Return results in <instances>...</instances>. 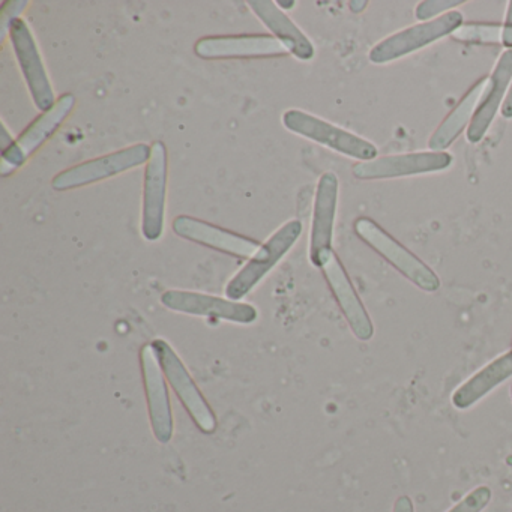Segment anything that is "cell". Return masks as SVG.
<instances>
[{
	"label": "cell",
	"instance_id": "16",
	"mask_svg": "<svg viewBox=\"0 0 512 512\" xmlns=\"http://www.w3.org/2000/svg\"><path fill=\"white\" fill-rule=\"evenodd\" d=\"M338 191H340V182L337 175L332 172L322 175L317 184L313 223H311L310 260L313 265L323 253L332 250Z\"/></svg>",
	"mask_w": 512,
	"mask_h": 512
},
{
	"label": "cell",
	"instance_id": "5",
	"mask_svg": "<svg viewBox=\"0 0 512 512\" xmlns=\"http://www.w3.org/2000/svg\"><path fill=\"white\" fill-rule=\"evenodd\" d=\"M149 158H151V146L137 143V145L128 146L121 151L86 161V163L58 173L53 178L52 187L56 191H68L97 184L104 179L113 178V176L143 166L148 163Z\"/></svg>",
	"mask_w": 512,
	"mask_h": 512
},
{
	"label": "cell",
	"instance_id": "29",
	"mask_svg": "<svg viewBox=\"0 0 512 512\" xmlns=\"http://www.w3.org/2000/svg\"><path fill=\"white\" fill-rule=\"evenodd\" d=\"M367 5V2H350V10L353 13H361V11H364V8H367Z\"/></svg>",
	"mask_w": 512,
	"mask_h": 512
},
{
	"label": "cell",
	"instance_id": "30",
	"mask_svg": "<svg viewBox=\"0 0 512 512\" xmlns=\"http://www.w3.org/2000/svg\"><path fill=\"white\" fill-rule=\"evenodd\" d=\"M278 7H289V10H290V7H293V5H295V2H278Z\"/></svg>",
	"mask_w": 512,
	"mask_h": 512
},
{
	"label": "cell",
	"instance_id": "24",
	"mask_svg": "<svg viewBox=\"0 0 512 512\" xmlns=\"http://www.w3.org/2000/svg\"><path fill=\"white\" fill-rule=\"evenodd\" d=\"M28 4V0H10V2H5L4 7H2V13H0V29H2L0 40L5 41L7 35L10 34L11 26L17 20H20L19 16L26 10Z\"/></svg>",
	"mask_w": 512,
	"mask_h": 512
},
{
	"label": "cell",
	"instance_id": "14",
	"mask_svg": "<svg viewBox=\"0 0 512 512\" xmlns=\"http://www.w3.org/2000/svg\"><path fill=\"white\" fill-rule=\"evenodd\" d=\"M143 385L148 398L149 419L155 439L160 443H169L173 437V415L169 392L164 382L163 370L158 362L152 344H146L140 352Z\"/></svg>",
	"mask_w": 512,
	"mask_h": 512
},
{
	"label": "cell",
	"instance_id": "31",
	"mask_svg": "<svg viewBox=\"0 0 512 512\" xmlns=\"http://www.w3.org/2000/svg\"><path fill=\"white\" fill-rule=\"evenodd\" d=\"M511 400H512V385H511Z\"/></svg>",
	"mask_w": 512,
	"mask_h": 512
},
{
	"label": "cell",
	"instance_id": "19",
	"mask_svg": "<svg viewBox=\"0 0 512 512\" xmlns=\"http://www.w3.org/2000/svg\"><path fill=\"white\" fill-rule=\"evenodd\" d=\"M254 14L259 17L260 22L274 34V37L286 47L287 52L292 53L296 59L310 61L314 58V46L304 32L278 8L274 2L269 0H253L248 2Z\"/></svg>",
	"mask_w": 512,
	"mask_h": 512
},
{
	"label": "cell",
	"instance_id": "7",
	"mask_svg": "<svg viewBox=\"0 0 512 512\" xmlns=\"http://www.w3.org/2000/svg\"><path fill=\"white\" fill-rule=\"evenodd\" d=\"M314 266L323 272V277H325L344 319L349 323L350 331L358 340L370 341L374 335V326L370 314L365 310L364 304L359 299L343 263L340 262L334 250L323 253L314 263Z\"/></svg>",
	"mask_w": 512,
	"mask_h": 512
},
{
	"label": "cell",
	"instance_id": "9",
	"mask_svg": "<svg viewBox=\"0 0 512 512\" xmlns=\"http://www.w3.org/2000/svg\"><path fill=\"white\" fill-rule=\"evenodd\" d=\"M167 181V149L163 142H155L143 179L142 233L148 241H158L163 236Z\"/></svg>",
	"mask_w": 512,
	"mask_h": 512
},
{
	"label": "cell",
	"instance_id": "15",
	"mask_svg": "<svg viewBox=\"0 0 512 512\" xmlns=\"http://www.w3.org/2000/svg\"><path fill=\"white\" fill-rule=\"evenodd\" d=\"M173 232L187 241L196 242L203 247L212 248V250L221 251L230 256L241 257V259H251L262 244L247 238V236L238 235L230 230L221 229L214 224L206 223L199 218L187 217L181 215L173 220Z\"/></svg>",
	"mask_w": 512,
	"mask_h": 512
},
{
	"label": "cell",
	"instance_id": "2",
	"mask_svg": "<svg viewBox=\"0 0 512 512\" xmlns=\"http://www.w3.org/2000/svg\"><path fill=\"white\" fill-rule=\"evenodd\" d=\"M464 25V17L460 11H449L431 22L419 23L403 29L391 37L385 38L373 47L368 53L370 62L376 65H385L398 61L410 53L418 52L430 46L434 41L442 40L454 34Z\"/></svg>",
	"mask_w": 512,
	"mask_h": 512
},
{
	"label": "cell",
	"instance_id": "10",
	"mask_svg": "<svg viewBox=\"0 0 512 512\" xmlns=\"http://www.w3.org/2000/svg\"><path fill=\"white\" fill-rule=\"evenodd\" d=\"M10 38L32 100L38 110L43 113L47 112L55 106L58 100L55 98V92H53L49 74L44 67L40 49H38L37 41L29 29L28 23L22 19L17 20L11 26Z\"/></svg>",
	"mask_w": 512,
	"mask_h": 512
},
{
	"label": "cell",
	"instance_id": "22",
	"mask_svg": "<svg viewBox=\"0 0 512 512\" xmlns=\"http://www.w3.org/2000/svg\"><path fill=\"white\" fill-rule=\"evenodd\" d=\"M491 496H493L491 488L487 485H481V487H476L475 490L470 491L448 512H482L490 503Z\"/></svg>",
	"mask_w": 512,
	"mask_h": 512
},
{
	"label": "cell",
	"instance_id": "11",
	"mask_svg": "<svg viewBox=\"0 0 512 512\" xmlns=\"http://www.w3.org/2000/svg\"><path fill=\"white\" fill-rule=\"evenodd\" d=\"M454 163L449 152H413V154L388 155L371 161H359L352 169L358 179H394L403 176L425 175L448 170Z\"/></svg>",
	"mask_w": 512,
	"mask_h": 512
},
{
	"label": "cell",
	"instance_id": "18",
	"mask_svg": "<svg viewBox=\"0 0 512 512\" xmlns=\"http://www.w3.org/2000/svg\"><path fill=\"white\" fill-rule=\"evenodd\" d=\"M512 377V349L488 362L476 371L463 385L452 394V406L458 410H467L487 397L491 391Z\"/></svg>",
	"mask_w": 512,
	"mask_h": 512
},
{
	"label": "cell",
	"instance_id": "12",
	"mask_svg": "<svg viewBox=\"0 0 512 512\" xmlns=\"http://www.w3.org/2000/svg\"><path fill=\"white\" fill-rule=\"evenodd\" d=\"M161 304L176 313L226 320V322L241 323V325H250L256 322L259 316L256 308L245 302L218 298L205 293L187 292V290H167L161 295Z\"/></svg>",
	"mask_w": 512,
	"mask_h": 512
},
{
	"label": "cell",
	"instance_id": "6",
	"mask_svg": "<svg viewBox=\"0 0 512 512\" xmlns=\"http://www.w3.org/2000/svg\"><path fill=\"white\" fill-rule=\"evenodd\" d=\"M152 346H154L155 353H157L158 362H160L164 377L169 380L170 386H172L175 394L178 395L181 403L184 404L185 410L193 419L196 427L202 433H214L215 428H217V418H215L208 401L203 397L200 389L197 388L193 377L188 373L182 359L176 355L173 347L167 341L161 340V338L155 340Z\"/></svg>",
	"mask_w": 512,
	"mask_h": 512
},
{
	"label": "cell",
	"instance_id": "32",
	"mask_svg": "<svg viewBox=\"0 0 512 512\" xmlns=\"http://www.w3.org/2000/svg\"><path fill=\"white\" fill-rule=\"evenodd\" d=\"M512 512V511H511Z\"/></svg>",
	"mask_w": 512,
	"mask_h": 512
},
{
	"label": "cell",
	"instance_id": "21",
	"mask_svg": "<svg viewBox=\"0 0 512 512\" xmlns=\"http://www.w3.org/2000/svg\"><path fill=\"white\" fill-rule=\"evenodd\" d=\"M502 29L497 23H464L451 37L461 43L497 44L502 43Z\"/></svg>",
	"mask_w": 512,
	"mask_h": 512
},
{
	"label": "cell",
	"instance_id": "4",
	"mask_svg": "<svg viewBox=\"0 0 512 512\" xmlns=\"http://www.w3.org/2000/svg\"><path fill=\"white\" fill-rule=\"evenodd\" d=\"M301 235V221L292 220L283 224L265 244H262L260 250L251 257L250 262L230 280L226 287L227 298L232 301H241L245 298L292 250Z\"/></svg>",
	"mask_w": 512,
	"mask_h": 512
},
{
	"label": "cell",
	"instance_id": "26",
	"mask_svg": "<svg viewBox=\"0 0 512 512\" xmlns=\"http://www.w3.org/2000/svg\"><path fill=\"white\" fill-rule=\"evenodd\" d=\"M392 512H415L412 499L409 496H400L394 503Z\"/></svg>",
	"mask_w": 512,
	"mask_h": 512
},
{
	"label": "cell",
	"instance_id": "1",
	"mask_svg": "<svg viewBox=\"0 0 512 512\" xmlns=\"http://www.w3.org/2000/svg\"><path fill=\"white\" fill-rule=\"evenodd\" d=\"M356 235L371 250L376 251L389 265L394 266L410 283L415 284L424 292L434 293L439 290L440 280L436 272L425 265L412 251L400 244L394 236L389 235L371 218L361 217L353 224Z\"/></svg>",
	"mask_w": 512,
	"mask_h": 512
},
{
	"label": "cell",
	"instance_id": "28",
	"mask_svg": "<svg viewBox=\"0 0 512 512\" xmlns=\"http://www.w3.org/2000/svg\"><path fill=\"white\" fill-rule=\"evenodd\" d=\"M13 137L8 134L7 127H5V124H2V148H4V152L8 151V149L13 146Z\"/></svg>",
	"mask_w": 512,
	"mask_h": 512
},
{
	"label": "cell",
	"instance_id": "17",
	"mask_svg": "<svg viewBox=\"0 0 512 512\" xmlns=\"http://www.w3.org/2000/svg\"><path fill=\"white\" fill-rule=\"evenodd\" d=\"M512 83V50H506L497 61L487 88L479 101L475 116L467 128V140L470 143H479L484 139L490 128L491 122L496 118L499 107L503 104V98L508 94L509 86Z\"/></svg>",
	"mask_w": 512,
	"mask_h": 512
},
{
	"label": "cell",
	"instance_id": "13",
	"mask_svg": "<svg viewBox=\"0 0 512 512\" xmlns=\"http://www.w3.org/2000/svg\"><path fill=\"white\" fill-rule=\"evenodd\" d=\"M194 53L208 61L262 59L287 55V49L272 35H221L197 41Z\"/></svg>",
	"mask_w": 512,
	"mask_h": 512
},
{
	"label": "cell",
	"instance_id": "27",
	"mask_svg": "<svg viewBox=\"0 0 512 512\" xmlns=\"http://www.w3.org/2000/svg\"><path fill=\"white\" fill-rule=\"evenodd\" d=\"M503 118L512 119V83L509 86L508 94H506L505 101H503L502 109H500Z\"/></svg>",
	"mask_w": 512,
	"mask_h": 512
},
{
	"label": "cell",
	"instance_id": "25",
	"mask_svg": "<svg viewBox=\"0 0 512 512\" xmlns=\"http://www.w3.org/2000/svg\"><path fill=\"white\" fill-rule=\"evenodd\" d=\"M502 46H505L506 50H512V0L508 2L505 23H503Z\"/></svg>",
	"mask_w": 512,
	"mask_h": 512
},
{
	"label": "cell",
	"instance_id": "20",
	"mask_svg": "<svg viewBox=\"0 0 512 512\" xmlns=\"http://www.w3.org/2000/svg\"><path fill=\"white\" fill-rule=\"evenodd\" d=\"M487 83L488 79H485V77L484 79H479L467 91V94L458 101L457 106L451 110V113L443 119L442 124L436 128L433 136L430 137V142H428L431 151H445L446 148H449L457 140V137L460 136L464 128H469L476 109H478L479 101H481L485 88H487Z\"/></svg>",
	"mask_w": 512,
	"mask_h": 512
},
{
	"label": "cell",
	"instance_id": "3",
	"mask_svg": "<svg viewBox=\"0 0 512 512\" xmlns=\"http://www.w3.org/2000/svg\"><path fill=\"white\" fill-rule=\"evenodd\" d=\"M283 125L290 133L355 160L371 161L379 155L376 146L368 140L302 110H287L283 115Z\"/></svg>",
	"mask_w": 512,
	"mask_h": 512
},
{
	"label": "cell",
	"instance_id": "23",
	"mask_svg": "<svg viewBox=\"0 0 512 512\" xmlns=\"http://www.w3.org/2000/svg\"><path fill=\"white\" fill-rule=\"evenodd\" d=\"M463 4V0H424L416 7L415 16L422 23L431 22L439 14L454 11L452 8L460 7Z\"/></svg>",
	"mask_w": 512,
	"mask_h": 512
},
{
	"label": "cell",
	"instance_id": "8",
	"mask_svg": "<svg viewBox=\"0 0 512 512\" xmlns=\"http://www.w3.org/2000/svg\"><path fill=\"white\" fill-rule=\"evenodd\" d=\"M74 106L76 97L73 94H65L58 98L52 109L38 116L26 128L25 133L20 134L14 145L2 154V175L8 176L22 167L64 124L65 119L73 112Z\"/></svg>",
	"mask_w": 512,
	"mask_h": 512
}]
</instances>
